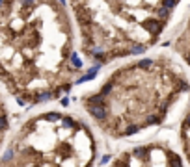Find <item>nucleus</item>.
<instances>
[{"label": "nucleus", "instance_id": "obj_5", "mask_svg": "<svg viewBox=\"0 0 190 167\" xmlns=\"http://www.w3.org/2000/svg\"><path fill=\"white\" fill-rule=\"evenodd\" d=\"M110 167H183L181 158L160 145H140L117 156Z\"/></svg>", "mask_w": 190, "mask_h": 167}, {"label": "nucleus", "instance_id": "obj_1", "mask_svg": "<svg viewBox=\"0 0 190 167\" xmlns=\"http://www.w3.org/2000/svg\"><path fill=\"white\" fill-rule=\"evenodd\" d=\"M80 73L75 28L62 0H0V84L21 104L69 91Z\"/></svg>", "mask_w": 190, "mask_h": 167}, {"label": "nucleus", "instance_id": "obj_4", "mask_svg": "<svg viewBox=\"0 0 190 167\" xmlns=\"http://www.w3.org/2000/svg\"><path fill=\"white\" fill-rule=\"evenodd\" d=\"M97 143L82 119L65 111L34 115L19 128L0 167H91Z\"/></svg>", "mask_w": 190, "mask_h": 167}, {"label": "nucleus", "instance_id": "obj_3", "mask_svg": "<svg viewBox=\"0 0 190 167\" xmlns=\"http://www.w3.org/2000/svg\"><path fill=\"white\" fill-rule=\"evenodd\" d=\"M80 34V50L93 63L144 54L166 28L155 13L127 0H69Z\"/></svg>", "mask_w": 190, "mask_h": 167}, {"label": "nucleus", "instance_id": "obj_2", "mask_svg": "<svg viewBox=\"0 0 190 167\" xmlns=\"http://www.w3.org/2000/svg\"><path fill=\"white\" fill-rule=\"evenodd\" d=\"M188 82L164 60L144 58L116 69L82 97L91 121L106 136L127 137L160 125Z\"/></svg>", "mask_w": 190, "mask_h": 167}, {"label": "nucleus", "instance_id": "obj_7", "mask_svg": "<svg viewBox=\"0 0 190 167\" xmlns=\"http://www.w3.org/2000/svg\"><path fill=\"white\" fill-rule=\"evenodd\" d=\"M183 58H184V61L190 65V52H183Z\"/></svg>", "mask_w": 190, "mask_h": 167}, {"label": "nucleus", "instance_id": "obj_6", "mask_svg": "<svg viewBox=\"0 0 190 167\" xmlns=\"http://www.w3.org/2000/svg\"><path fill=\"white\" fill-rule=\"evenodd\" d=\"M10 130V113H8V106L2 99V93H0V147L6 139V134Z\"/></svg>", "mask_w": 190, "mask_h": 167}]
</instances>
